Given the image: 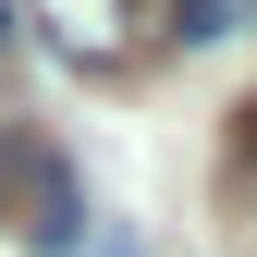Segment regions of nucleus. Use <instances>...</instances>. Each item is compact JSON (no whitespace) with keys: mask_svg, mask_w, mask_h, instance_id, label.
Segmentation results:
<instances>
[{"mask_svg":"<svg viewBox=\"0 0 257 257\" xmlns=\"http://www.w3.org/2000/svg\"><path fill=\"white\" fill-rule=\"evenodd\" d=\"M0 233L25 257H86V184L49 135H0Z\"/></svg>","mask_w":257,"mask_h":257,"instance_id":"f257e3e1","label":"nucleus"},{"mask_svg":"<svg viewBox=\"0 0 257 257\" xmlns=\"http://www.w3.org/2000/svg\"><path fill=\"white\" fill-rule=\"evenodd\" d=\"M37 25L74 74H122L135 61V0H37Z\"/></svg>","mask_w":257,"mask_h":257,"instance_id":"f03ea898","label":"nucleus"},{"mask_svg":"<svg viewBox=\"0 0 257 257\" xmlns=\"http://www.w3.org/2000/svg\"><path fill=\"white\" fill-rule=\"evenodd\" d=\"M220 25H233V0H172V37H184V49H208Z\"/></svg>","mask_w":257,"mask_h":257,"instance_id":"7ed1b4c3","label":"nucleus"},{"mask_svg":"<svg viewBox=\"0 0 257 257\" xmlns=\"http://www.w3.org/2000/svg\"><path fill=\"white\" fill-rule=\"evenodd\" d=\"M233 172H245V196H257V110H245V135H233Z\"/></svg>","mask_w":257,"mask_h":257,"instance_id":"20e7f679","label":"nucleus"},{"mask_svg":"<svg viewBox=\"0 0 257 257\" xmlns=\"http://www.w3.org/2000/svg\"><path fill=\"white\" fill-rule=\"evenodd\" d=\"M86 257H147V245L135 233H86Z\"/></svg>","mask_w":257,"mask_h":257,"instance_id":"39448f33","label":"nucleus"},{"mask_svg":"<svg viewBox=\"0 0 257 257\" xmlns=\"http://www.w3.org/2000/svg\"><path fill=\"white\" fill-rule=\"evenodd\" d=\"M0 37H13V0H0Z\"/></svg>","mask_w":257,"mask_h":257,"instance_id":"423d86ee","label":"nucleus"}]
</instances>
